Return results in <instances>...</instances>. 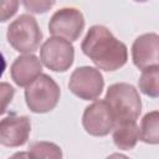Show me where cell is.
I'll return each mask as SVG.
<instances>
[{"instance_id":"cell-1","label":"cell","mask_w":159,"mask_h":159,"mask_svg":"<svg viewBox=\"0 0 159 159\" xmlns=\"http://www.w3.org/2000/svg\"><path fill=\"white\" fill-rule=\"evenodd\" d=\"M83 53L101 70L116 71L125 65L127 46L102 25L92 26L82 41Z\"/></svg>"},{"instance_id":"cell-2","label":"cell","mask_w":159,"mask_h":159,"mask_svg":"<svg viewBox=\"0 0 159 159\" xmlns=\"http://www.w3.org/2000/svg\"><path fill=\"white\" fill-rule=\"evenodd\" d=\"M104 101L112 112L116 124L135 122L142 111L139 93L129 83L120 82L109 86Z\"/></svg>"},{"instance_id":"cell-3","label":"cell","mask_w":159,"mask_h":159,"mask_svg":"<svg viewBox=\"0 0 159 159\" xmlns=\"http://www.w3.org/2000/svg\"><path fill=\"white\" fill-rule=\"evenodd\" d=\"M6 37L17 52L30 55L40 46L42 32L34 16L22 14L9 25Z\"/></svg>"},{"instance_id":"cell-4","label":"cell","mask_w":159,"mask_h":159,"mask_svg":"<svg viewBox=\"0 0 159 159\" xmlns=\"http://www.w3.org/2000/svg\"><path fill=\"white\" fill-rule=\"evenodd\" d=\"M58 84L47 75H40L30 86L26 87L25 99L27 107L35 113L52 111L60 99Z\"/></svg>"},{"instance_id":"cell-5","label":"cell","mask_w":159,"mask_h":159,"mask_svg":"<svg viewBox=\"0 0 159 159\" xmlns=\"http://www.w3.org/2000/svg\"><path fill=\"white\" fill-rule=\"evenodd\" d=\"M40 57L47 68L55 72H65L73 63L75 50L70 41L60 37H50L43 42Z\"/></svg>"},{"instance_id":"cell-6","label":"cell","mask_w":159,"mask_h":159,"mask_svg":"<svg viewBox=\"0 0 159 159\" xmlns=\"http://www.w3.org/2000/svg\"><path fill=\"white\" fill-rule=\"evenodd\" d=\"M84 27V19L80 10L75 7H63L57 10L48 24V30L53 37L67 41H75L80 37Z\"/></svg>"},{"instance_id":"cell-7","label":"cell","mask_w":159,"mask_h":159,"mask_svg":"<svg viewBox=\"0 0 159 159\" xmlns=\"http://www.w3.org/2000/svg\"><path fill=\"white\" fill-rule=\"evenodd\" d=\"M103 86L104 81L101 72L97 68L89 66L76 68L72 72L68 82L71 92L86 101L96 99L97 97H99Z\"/></svg>"},{"instance_id":"cell-8","label":"cell","mask_w":159,"mask_h":159,"mask_svg":"<svg viewBox=\"0 0 159 159\" xmlns=\"http://www.w3.org/2000/svg\"><path fill=\"white\" fill-rule=\"evenodd\" d=\"M82 124L87 133L96 137L107 135L116 125L112 112L106 101H96L83 113Z\"/></svg>"},{"instance_id":"cell-9","label":"cell","mask_w":159,"mask_h":159,"mask_svg":"<svg viewBox=\"0 0 159 159\" xmlns=\"http://www.w3.org/2000/svg\"><path fill=\"white\" fill-rule=\"evenodd\" d=\"M30 130L31 123L26 116L10 114L0 120V143L5 147H20L27 142Z\"/></svg>"},{"instance_id":"cell-10","label":"cell","mask_w":159,"mask_h":159,"mask_svg":"<svg viewBox=\"0 0 159 159\" xmlns=\"http://www.w3.org/2000/svg\"><path fill=\"white\" fill-rule=\"evenodd\" d=\"M159 37L157 34H144L135 39L132 46V57L139 70L158 66Z\"/></svg>"},{"instance_id":"cell-11","label":"cell","mask_w":159,"mask_h":159,"mask_svg":"<svg viewBox=\"0 0 159 159\" xmlns=\"http://www.w3.org/2000/svg\"><path fill=\"white\" fill-rule=\"evenodd\" d=\"M42 71V65L35 55H22L15 58L10 72L14 82L20 87L30 86Z\"/></svg>"},{"instance_id":"cell-12","label":"cell","mask_w":159,"mask_h":159,"mask_svg":"<svg viewBox=\"0 0 159 159\" xmlns=\"http://www.w3.org/2000/svg\"><path fill=\"white\" fill-rule=\"evenodd\" d=\"M139 140V127L135 122L116 124L113 128V142L123 150H130Z\"/></svg>"},{"instance_id":"cell-13","label":"cell","mask_w":159,"mask_h":159,"mask_svg":"<svg viewBox=\"0 0 159 159\" xmlns=\"http://www.w3.org/2000/svg\"><path fill=\"white\" fill-rule=\"evenodd\" d=\"M139 139L149 144H157L159 142V113L158 111L149 112L143 117L140 128H139Z\"/></svg>"},{"instance_id":"cell-14","label":"cell","mask_w":159,"mask_h":159,"mask_svg":"<svg viewBox=\"0 0 159 159\" xmlns=\"http://www.w3.org/2000/svg\"><path fill=\"white\" fill-rule=\"evenodd\" d=\"M27 154L30 159H62L61 148L51 142H34Z\"/></svg>"},{"instance_id":"cell-15","label":"cell","mask_w":159,"mask_h":159,"mask_svg":"<svg viewBox=\"0 0 159 159\" xmlns=\"http://www.w3.org/2000/svg\"><path fill=\"white\" fill-rule=\"evenodd\" d=\"M139 88L140 91L153 98L159 96V67L153 66L143 70L139 78Z\"/></svg>"},{"instance_id":"cell-16","label":"cell","mask_w":159,"mask_h":159,"mask_svg":"<svg viewBox=\"0 0 159 159\" xmlns=\"http://www.w3.org/2000/svg\"><path fill=\"white\" fill-rule=\"evenodd\" d=\"M15 94V89L6 82H0V116L6 112L7 106L11 103Z\"/></svg>"},{"instance_id":"cell-17","label":"cell","mask_w":159,"mask_h":159,"mask_svg":"<svg viewBox=\"0 0 159 159\" xmlns=\"http://www.w3.org/2000/svg\"><path fill=\"white\" fill-rule=\"evenodd\" d=\"M19 6V1L16 0H7L0 1V22L9 20L11 16L15 15Z\"/></svg>"},{"instance_id":"cell-18","label":"cell","mask_w":159,"mask_h":159,"mask_svg":"<svg viewBox=\"0 0 159 159\" xmlns=\"http://www.w3.org/2000/svg\"><path fill=\"white\" fill-rule=\"evenodd\" d=\"M22 4L26 7V10H29L31 12L40 14V12L47 11L55 2L53 1H24Z\"/></svg>"},{"instance_id":"cell-19","label":"cell","mask_w":159,"mask_h":159,"mask_svg":"<svg viewBox=\"0 0 159 159\" xmlns=\"http://www.w3.org/2000/svg\"><path fill=\"white\" fill-rule=\"evenodd\" d=\"M9 159H30L27 152H17L15 154H12Z\"/></svg>"},{"instance_id":"cell-20","label":"cell","mask_w":159,"mask_h":159,"mask_svg":"<svg viewBox=\"0 0 159 159\" xmlns=\"http://www.w3.org/2000/svg\"><path fill=\"white\" fill-rule=\"evenodd\" d=\"M5 68H6V62H5V58H4L2 53L0 52V77L2 76V73H4Z\"/></svg>"},{"instance_id":"cell-21","label":"cell","mask_w":159,"mask_h":159,"mask_svg":"<svg viewBox=\"0 0 159 159\" xmlns=\"http://www.w3.org/2000/svg\"><path fill=\"white\" fill-rule=\"evenodd\" d=\"M106 159H129V158L125 157V155H123V154H119V153H113V154H111Z\"/></svg>"}]
</instances>
